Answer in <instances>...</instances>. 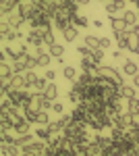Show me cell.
I'll return each instance as SVG.
<instances>
[{
  "instance_id": "obj_1",
  "label": "cell",
  "mask_w": 139,
  "mask_h": 156,
  "mask_svg": "<svg viewBox=\"0 0 139 156\" xmlns=\"http://www.w3.org/2000/svg\"><path fill=\"white\" fill-rule=\"evenodd\" d=\"M96 75L98 77H102V79H108V81H112L114 85H125V81H123V73L116 71L114 67H106V65H100L98 67V71H96Z\"/></svg>"
},
{
  "instance_id": "obj_2",
  "label": "cell",
  "mask_w": 139,
  "mask_h": 156,
  "mask_svg": "<svg viewBox=\"0 0 139 156\" xmlns=\"http://www.w3.org/2000/svg\"><path fill=\"white\" fill-rule=\"evenodd\" d=\"M29 106L35 108V110H50V108H52V102H50L42 92H33V94H31V104H29Z\"/></svg>"
},
{
  "instance_id": "obj_3",
  "label": "cell",
  "mask_w": 139,
  "mask_h": 156,
  "mask_svg": "<svg viewBox=\"0 0 139 156\" xmlns=\"http://www.w3.org/2000/svg\"><path fill=\"white\" fill-rule=\"evenodd\" d=\"M110 23H112V34L114 36H123V34H127L129 31V27H127V23H125V19L120 17H110Z\"/></svg>"
},
{
  "instance_id": "obj_4",
  "label": "cell",
  "mask_w": 139,
  "mask_h": 156,
  "mask_svg": "<svg viewBox=\"0 0 139 156\" xmlns=\"http://www.w3.org/2000/svg\"><path fill=\"white\" fill-rule=\"evenodd\" d=\"M46 148H48L46 142H35V144H31L29 148H25L23 152L29 154V156H42V154H46Z\"/></svg>"
},
{
  "instance_id": "obj_5",
  "label": "cell",
  "mask_w": 139,
  "mask_h": 156,
  "mask_svg": "<svg viewBox=\"0 0 139 156\" xmlns=\"http://www.w3.org/2000/svg\"><path fill=\"white\" fill-rule=\"evenodd\" d=\"M123 19H125V23H127L129 31H133V29H137L139 27V15L133 11H125L123 12Z\"/></svg>"
},
{
  "instance_id": "obj_6",
  "label": "cell",
  "mask_w": 139,
  "mask_h": 156,
  "mask_svg": "<svg viewBox=\"0 0 139 156\" xmlns=\"http://www.w3.org/2000/svg\"><path fill=\"white\" fill-rule=\"evenodd\" d=\"M125 0H112V2H106V12L110 15V17H114L118 11H123L125 12Z\"/></svg>"
},
{
  "instance_id": "obj_7",
  "label": "cell",
  "mask_w": 139,
  "mask_h": 156,
  "mask_svg": "<svg viewBox=\"0 0 139 156\" xmlns=\"http://www.w3.org/2000/svg\"><path fill=\"white\" fill-rule=\"evenodd\" d=\"M0 154L2 156H21L23 150H21L19 146H15V144H2L0 146Z\"/></svg>"
},
{
  "instance_id": "obj_8",
  "label": "cell",
  "mask_w": 139,
  "mask_h": 156,
  "mask_svg": "<svg viewBox=\"0 0 139 156\" xmlns=\"http://www.w3.org/2000/svg\"><path fill=\"white\" fill-rule=\"evenodd\" d=\"M31 144H35V137L31 133H27V135H17V137H15V146H19L21 150L29 148Z\"/></svg>"
},
{
  "instance_id": "obj_9",
  "label": "cell",
  "mask_w": 139,
  "mask_h": 156,
  "mask_svg": "<svg viewBox=\"0 0 139 156\" xmlns=\"http://www.w3.org/2000/svg\"><path fill=\"white\" fill-rule=\"evenodd\" d=\"M17 12L23 17L25 21H29L31 15H33V4H31V2H21V4L17 6Z\"/></svg>"
},
{
  "instance_id": "obj_10",
  "label": "cell",
  "mask_w": 139,
  "mask_h": 156,
  "mask_svg": "<svg viewBox=\"0 0 139 156\" xmlns=\"http://www.w3.org/2000/svg\"><path fill=\"white\" fill-rule=\"evenodd\" d=\"M4 19L11 23L12 29H21V27H23V23H27V21H25V19H23V17H21V15H19L17 11L11 12V15H9V17H4Z\"/></svg>"
},
{
  "instance_id": "obj_11",
  "label": "cell",
  "mask_w": 139,
  "mask_h": 156,
  "mask_svg": "<svg viewBox=\"0 0 139 156\" xmlns=\"http://www.w3.org/2000/svg\"><path fill=\"white\" fill-rule=\"evenodd\" d=\"M25 40H27V44H29V46H33V48H40V46H44V37L40 36L37 31H33V29L27 34V37H25Z\"/></svg>"
},
{
  "instance_id": "obj_12",
  "label": "cell",
  "mask_w": 139,
  "mask_h": 156,
  "mask_svg": "<svg viewBox=\"0 0 139 156\" xmlns=\"http://www.w3.org/2000/svg\"><path fill=\"white\" fill-rule=\"evenodd\" d=\"M23 87H27V85H25V79H23V73H15L11 77L9 90H23Z\"/></svg>"
},
{
  "instance_id": "obj_13",
  "label": "cell",
  "mask_w": 139,
  "mask_h": 156,
  "mask_svg": "<svg viewBox=\"0 0 139 156\" xmlns=\"http://www.w3.org/2000/svg\"><path fill=\"white\" fill-rule=\"evenodd\" d=\"M118 92H120V96L125 98V100H133V98H137V87H135V85H120Z\"/></svg>"
},
{
  "instance_id": "obj_14",
  "label": "cell",
  "mask_w": 139,
  "mask_h": 156,
  "mask_svg": "<svg viewBox=\"0 0 139 156\" xmlns=\"http://www.w3.org/2000/svg\"><path fill=\"white\" fill-rule=\"evenodd\" d=\"M42 94H44V96H46L50 102H56V98H58V85L54 83V81H50V83L46 85V90H44Z\"/></svg>"
},
{
  "instance_id": "obj_15",
  "label": "cell",
  "mask_w": 139,
  "mask_h": 156,
  "mask_svg": "<svg viewBox=\"0 0 139 156\" xmlns=\"http://www.w3.org/2000/svg\"><path fill=\"white\" fill-rule=\"evenodd\" d=\"M123 73L129 75V77H135V75L139 73L137 62H133V60H125V62H123Z\"/></svg>"
},
{
  "instance_id": "obj_16",
  "label": "cell",
  "mask_w": 139,
  "mask_h": 156,
  "mask_svg": "<svg viewBox=\"0 0 139 156\" xmlns=\"http://www.w3.org/2000/svg\"><path fill=\"white\" fill-rule=\"evenodd\" d=\"M127 36H129V50L137 54L139 52V34L137 31H127Z\"/></svg>"
},
{
  "instance_id": "obj_17",
  "label": "cell",
  "mask_w": 139,
  "mask_h": 156,
  "mask_svg": "<svg viewBox=\"0 0 139 156\" xmlns=\"http://www.w3.org/2000/svg\"><path fill=\"white\" fill-rule=\"evenodd\" d=\"M77 36H79V27H75V25H71V27H67V29L62 31V37H64L67 42H75Z\"/></svg>"
},
{
  "instance_id": "obj_18",
  "label": "cell",
  "mask_w": 139,
  "mask_h": 156,
  "mask_svg": "<svg viewBox=\"0 0 139 156\" xmlns=\"http://www.w3.org/2000/svg\"><path fill=\"white\" fill-rule=\"evenodd\" d=\"M81 71H83V73H93V75H96V71H98V65H96L92 58H81Z\"/></svg>"
},
{
  "instance_id": "obj_19",
  "label": "cell",
  "mask_w": 139,
  "mask_h": 156,
  "mask_svg": "<svg viewBox=\"0 0 139 156\" xmlns=\"http://www.w3.org/2000/svg\"><path fill=\"white\" fill-rule=\"evenodd\" d=\"M127 112L131 115V117L139 119V98H133V100H129V104H127Z\"/></svg>"
},
{
  "instance_id": "obj_20",
  "label": "cell",
  "mask_w": 139,
  "mask_h": 156,
  "mask_svg": "<svg viewBox=\"0 0 139 156\" xmlns=\"http://www.w3.org/2000/svg\"><path fill=\"white\" fill-rule=\"evenodd\" d=\"M62 77H64L67 81H73V83L79 79V77H77V69H75V67H69V65L62 69Z\"/></svg>"
},
{
  "instance_id": "obj_21",
  "label": "cell",
  "mask_w": 139,
  "mask_h": 156,
  "mask_svg": "<svg viewBox=\"0 0 139 156\" xmlns=\"http://www.w3.org/2000/svg\"><path fill=\"white\" fill-rule=\"evenodd\" d=\"M35 137H37V140H44V142H50L54 135H52V131H50L48 127H37V129H35Z\"/></svg>"
},
{
  "instance_id": "obj_22",
  "label": "cell",
  "mask_w": 139,
  "mask_h": 156,
  "mask_svg": "<svg viewBox=\"0 0 139 156\" xmlns=\"http://www.w3.org/2000/svg\"><path fill=\"white\" fill-rule=\"evenodd\" d=\"M50 56H52V58H62V56H64V46H62V44H52V46H50Z\"/></svg>"
},
{
  "instance_id": "obj_23",
  "label": "cell",
  "mask_w": 139,
  "mask_h": 156,
  "mask_svg": "<svg viewBox=\"0 0 139 156\" xmlns=\"http://www.w3.org/2000/svg\"><path fill=\"white\" fill-rule=\"evenodd\" d=\"M37 115H40V110H35V108H31V106L23 108V117L29 121V123H37Z\"/></svg>"
},
{
  "instance_id": "obj_24",
  "label": "cell",
  "mask_w": 139,
  "mask_h": 156,
  "mask_svg": "<svg viewBox=\"0 0 139 156\" xmlns=\"http://www.w3.org/2000/svg\"><path fill=\"white\" fill-rule=\"evenodd\" d=\"M12 75H15V67H12V65H9V62H0V77L11 79Z\"/></svg>"
},
{
  "instance_id": "obj_25",
  "label": "cell",
  "mask_w": 139,
  "mask_h": 156,
  "mask_svg": "<svg viewBox=\"0 0 139 156\" xmlns=\"http://www.w3.org/2000/svg\"><path fill=\"white\" fill-rule=\"evenodd\" d=\"M29 127H31V123L25 119V121H21L19 125H15V129H12V131L17 133V135H27V133H29Z\"/></svg>"
},
{
  "instance_id": "obj_26",
  "label": "cell",
  "mask_w": 139,
  "mask_h": 156,
  "mask_svg": "<svg viewBox=\"0 0 139 156\" xmlns=\"http://www.w3.org/2000/svg\"><path fill=\"white\" fill-rule=\"evenodd\" d=\"M73 25H75V27H83V29H85V27L89 25V19H87L85 15H73Z\"/></svg>"
},
{
  "instance_id": "obj_27",
  "label": "cell",
  "mask_w": 139,
  "mask_h": 156,
  "mask_svg": "<svg viewBox=\"0 0 139 156\" xmlns=\"http://www.w3.org/2000/svg\"><path fill=\"white\" fill-rule=\"evenodd\" d=\"M116 48H118V50H129V36H127V34L116 36Z\"/></svg>"
},
{
  "instance_id": "obj_28",
  "label": "cell",
  "mask_w": 139,
  "mask_h": 156,
  "mask_svg": "<svg viewBox=\"0 0 139 156\" xmlns=\"http://www.w3.org/2000/svg\"><path fill=\"white\" fill-rule=\"evenodd\" d=\"M23 79H25V85L27 87H33V83L37 81V75L33 71H23Z\"/></svg>"
},
{
  "instance_id": "obj_29",
  "label": "cell",
  "mask_w": 139,
  "mask_h": 156,
  "mask_svg": "<svg viewBox=\"0 0 139 156\" xmlns=\"http://www.w3.org/2000/svg\"><path fill=\"white\" fill-rule=\"evenodd\" d=\"M85 46H87V48H92V50H98V48H100V37L87 36V37H85Z\"/></svg>"
},
{
  "instance_id": "obj_30",
  "label": "cell",
  "mask_w": 139,
  "mask_h": 156,
  "mask_svg": "<svg viewBox=\"0 0 139 156\" xmlns=\"http://www.w3.org/2000/svg\"><path fill=\"white\" fill-rule=\"evenodd\" d=\"M37 125H40V127H48V125H50L48 110H40V115H37Z\"/></svg>"
},
{
  "instance_id": "obj_31",
  "label": "cell",
  "mask_w": 139,
  "mask_h": 156,
  "mask_svg": "<svg viewBox=\"0 0 139 156\" xmlns=\"http://www.w3.org/2000/svg\"><path fill=\"white\" fill-rule=\"evenodd\" d=\"M77 52L81 54V58H92V54H93V50L87 48L85 44H79V46H77Z\"/></svg>"
},
{
  "instance_id": "obj_32",
  "label": "cell",
  "mask_w": 139,
  "mask_h": 156,
  "mask_svg": "<svg viewBox=\"0 0 139 156\" xmlns=\"http://www.w3.org/2000/svg\"><path fill=\"white\" fill-rule=\"evenodd\" d=\"M48 83H50V81H48L46 77H37V81L33 83V90H35V92H44Z\"/></svg>"
},
{
  "instance_id": "obj_33",
  "label": "cell",
  "mask_w": 139,
  "mask_h": 156,
  "mask_svg": "<svg viewBox=\"0 0 139 156\" xmlns=\"http://www.w3.org/2000/svg\"><path fill=\"white\" fill-rule=\"evenodd\" d=\"M50 58H52L50 52H44V54L37 56V65H40V67H48V65H50Z\"/></svg>"
},
{
  "instance_id": "obj_34",
  "label": "cell",
  "mask_w": 139,
  "mask_h": 156,
  "mask_svg": "<svg viewBox=\"0 0 139 156\" xmlns=\"http://www.w3.org/2000/svg\"><path fill=\"white\" fill-rule=\"evenodd\" d=\"M0 142L2 144H15V137L11 135V131H0Z\"/></svg>"
},
{
  "instance_id": "obj_35",
  "label": "cell",
  "mask_w": 139,
  "mask_h": 156,
  "mask_svg": "<svg viewBox=\"0 0 139 156\" xmlns=\"http://www.w3.org/2000/svg\"><path fill=\"white\" fill-rule=\"evenodd\" d=\"M102 58H104V50L102 48H98V50H93V54H92V60L100 67V62H102Z\"/></svg>"
},
{
  "instance_id": "obj_36",
  "label": "cell",
  "mask_w": 139,
  "mask_h": 156,
  "mask_svg": "<svg viewBox=\"0 0 139 156\" xmlns=\"http://www.w3.org/2000/svg\"><path fill=\"white\" fill-rule=\"evenodd\" d=\"M50 110H52V112H56V115H64V104H62V102H52V108H50Z\"/></svg>"
},
{
  "instance_id": "obj_37",
  "label": "cell",
  "mask_w": 139,
  "mask_h": 156,
  "mask_svg": "<svg viewBox=\"0 0 139 156\" xmlns=\"http://www.w3.org/2000/svg\"><path fill=\"white\" fill-rule=\"evenodd\" d=\"M44 44H46L48 48H50L52 44H56V40H54V31H52V29H50V31H48L46 36H44Z\"/></svg>"
},
{
  "instance_id": "obj_38",
  "label": "cell",
  "mask_w": 139,
  "mask_h": 156,
  "mask_svg": "<svg viewBox=\"0 0 139 156\" xmlns=\"http://www.w3.org/2000/svg\"><path fill=\"white\" fill-rule=\"evenodd\" d=\"M110 46H112V40L110 37H100V48L102 50H108Z\"/></svg>"
},
{
  "instance_id": "obj_39",
  "label": "cell",
  "mask_w": 139,
  "mask_h": 156,
  "mask_svg": "<svg viewBox=\"0 0 139 156\" xmlns=\"http://www.w3.org/2000/svg\"><path fill=\"white\" fill-rule=\"evenodd\" d=\"M44 77H46L48 81H54V79H56V71H54V69H48V71L44 73Z\"/></svg>"
},
{
  "instance_id": "obj_40",
  "label": "cell",
  "mask_w": 139,
  "mask_h": 156,
  "mask_svg": "<svg viewBox=\"0 0 139 156\" xmlns=\"http://www.w3.org/2000/svg\"><path fill=\"white\" fill-rule=\"evenodd\" d=\"M112 58H114V60H123V50L116 48L114 52H112Z\"/></svg>"
},
{
  "instance_id": "obj_41",
  "label": "cell",
  "mask_w": 139,
  "mask_h": 156,
  "mask_svg": "<svg viewBox=\"0 0 139 156\" xmlns=\"http://www.w3.org/2000/svg\"><path fill=\"white\" fill-rule=\"evenodd\" d=\"M75 2H77V4H79V6H87V4H89V2H92V0H75Z\"/></svg>"
},
{
  "instance_id": "obj_42",
  "label": "cell",
  "mask_w": 139,
  "mask_h": 156,
  "mask_svg": "<svg viewBox=\"0 0 139 156\" xmlns=\"http://www.w3.org/2000/svg\"><path fill=\"white\" fill-rule=\"evenodd\" d=\"M133 85H135V87H137V90H139V73H137V75H135V77H133Z\"/></svg>"
},
{
  "instance_id": "obj_43",
  "label": "cell",
  "mask_w": 139,
  "mask_h": 156,
  "mask_svg": "<svg viewBox=\"0 0 139 156\" xmlns=\"http://www.w3.org/2000/svg\"><path fill=\"white\" fill-rule=\"evenodd\" d=\"M98 2H108V0H98Z\"/></svg>"
},
{
  "instance_id": "obj_44",
  "label": "cell",
  "mask_w": 139,
  "mask_h": 156,
  "mask_svg": "<svg viewBox=\"0 0 139 156\" xmlns=\"http://www.w3.org/2000/svg\"><path fill=\"white\" fill-rule=\"evenodd\" d=\"M137 54H139V52H137Z\"/></svg>"
},
{
  "instance_id": "obj_45",
  "label": "cell",
  "mask_w": 139,
  "mask_h": 156,
  "mask_svg": "<svg viewBox=\"0 0 139 156\" xmlns=\"http://www.w3.org/2000/svg\"><path fill=\"white\" fill-rule=\"evenodd\" d=\"M123 156H125V154H123Z\"/></svg>"
}]
</instances>
